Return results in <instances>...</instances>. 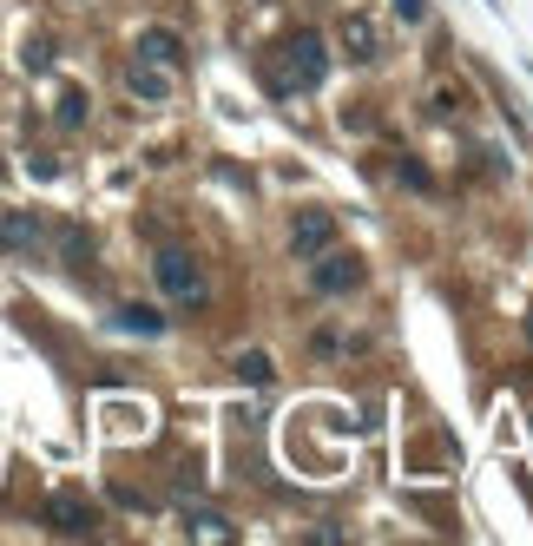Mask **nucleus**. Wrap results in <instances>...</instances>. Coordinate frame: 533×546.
<instances>
[{
	"mask_svg": "<svg viewBox=\"0 0 533 546\" xmlns=\"http://www.w3.org/2000/svg\"><path fill=\"white\" fill-rule=\"evenodd\" d=\"M86 112H93V106H86V93H79V86H66L60 106H53V119H60V125H86Z\"/></svg>",
	"mask_w": 533,
	"mask_h": 546,
	"instance_id": "obj_10",
	"label": "nucleus"
},
{
	"mask_svg": "<svg viewBox=\"0 0 533 546\" xmlns=\"http://www.w3.org/2000/svg\"><path fill=\"white\" fill-rule=\"evenodd\" d=\"M119 329H139V336H158V329H165V316H158V310H119Z\"/></svg>",
	"mask_w": 533,
	"mask_h": 546,
	"instance_id": "obj_12",
	"label": "nucleus"
},
{
	"mask_svg": "<svg viewBox=\"0 0 533 546\" xmlns=\"http://www.w3.org/2000/svg\"><path fill=\"white\" fill-rule=\"evenodd\" d=\"M20 60H27V73H47V66H53V40H47V33H33Z\"/></svg>",
	"mask_w": 533,
	"mask_h": 546,
	"instance_id": "obj_13",
	"label": "nucleus"
},
{
	"mask_svg": "<svg viewBox=\"0 0 533 546\" xmlns=\"http://www.w3.org/2000/svg\"><path fill=\"white\" fill-rule=\"evenodd\" d=\"M310 349H316V356H323V362H330L336 349H343V336H336V329H316V343H310Z\"/></svg>",
	"mask_w": 533,
	"mask_h": 546,
	"instance_id": "obj_17",
	"label": "nucleus"
},
{
	"mask_svg": "<svg viewBox=\"0 0 533 546\" xmlns=\"http://www.w3.org/2000/svg\"><path fill=\"white\" fill-rule=\"evenodd\" d=\"M336 244V211H323V204H303L297 218H290V257H323V250Z\"/></svg>",
	"mask_w": 533,
	"mask_h": 546,
	"instance_id": "obj_3",
	"label": "nucleus"
},
{
	"mask_svg": "<svg viewBox=\"0 0 533 546\" xmlns=\"http://www.w3.org/2000/svg\"><path fill=\"white\" fill-rule=\"evenodd\" d=\"M362 283V257L356 250H323V257H310V290L316 297H349Z\"/></svg>",
	"mask_w": 533,
	"mask_h": 546,
	"instance_id": "obj_2",
	"label": "nucleus"
},
{
	"mask_svg": "<svg viewBox=\"0 0 533 546\" xmlns=\"http://www.w3.org/2000/svg\"><path fill=\"white\" fill-rule=\"evenodd\" d=\"M402 7V20H422V0H395Z\"/></svg>",
	"mask_w": 533,
	"mask_h": 546,
	"instance_id": "obj_18",
	"label": "nucleus"
},
{
	"mask_svg": "<svg viewBox=\"0 0 533 546\" xmlns=\"http://www.w3.org/2000/svg\"><path fill=\"white\" fill-rule=\"evenodd\" d=\"M139 60H152V66H185V40H178L172 27H145L139 33Z\"/></svg>",
	"mask_w": 533,
	"mask_h": 546,
	"instance_id": "obj_6",
	"label": "nucleus"
},
{
	"mask_svg": "<svg viewBox=\"0 0 533 546\" xmlns=\"http://www.w3.org/2000/svg\"><path fill=\"white\" fill-rule=\"evenodd\" d=\"M185 527L198 533V540H231V520H218V514H191Z\"/></svg>",
	"mask_w": 533,
	"mask_h": 546,
	"instance_id": "obj_15",
	"label": "nucleus"
},
{
	"mask_svg": "<svg viewBox=\"0 0 533 546\" xmlns=\"http://www.w3.org/2000/svg\"><path fill=\"white\" fill-rule=\"evenodd\" d=\"M40 244V218L33 211H0V250H33Z\"/></svg>",
	"mask_w": 533,
	"mask_h": 546,
	"instance_id": "obj_8",
	"label": "nucleus"
},
{
	"mask_svg": "<svg viewBox=\"0 0 533 546\" xmlns=\"http://www.w3.org/2000/svg\"><path fill=\"white\" fill-rule=\"evenodd\" d=\"M126 86H132V99H145V106H158V99H172V79H165V66H152V60H132Z\"/></svg>",
	"mask_w": 533,
	"mask_h": 546,
	"instance_id": "obj_7",
	"label": "nucleus"
},
{
	"mask_svg": "<svg viewBox=\"0 0 533 546\" xmlns=\"http://www.w3.org/2000/svg\"><path fill=\"white\" fill-rule=\"evenodd\" d=\"M237 375L264 389V382H270V356H264V349H244V356H237Z\"/></svg>",
	"mask_w": 533,
	"mask_h": 546,
	"instance_id": "obj_11",
	"label": "nucleus"
},
{
	"mask_svg": "<svg viewBox=\"0 0 533 546\" xmlns=\"http://www.w3.org/2000/svg\"><path fill=\"white\" fill-rule=\"evenodd\" d=\"M382 53V40H376V27H369V20H349V60L356 66H369Z\"/></svg>",
	"mask_w": 533,
	"mask_h": 546,
	"instance_id": "obj_9",
	"label": "nucleus"
},
{
	"mask_svg": "<svg viewBox=\"0 0 533 546\" xmlns=\"http://www.w3.org/2000/svg\"><path fill=\"white\" fill-rule=\"evenodd\" d=\"M47 520H53V527H60V533H93V500H86V494H53L47 500Z\"/></svg>",
	"mask_w": 533,
	"mask_h": 546,
	"instance_id": "obj_5",
	"label": "nucleus"
},
{
	"mask_svg": "<svg viewBox=\"0 0 533 546\" xmlns=\"http://www.w3.org/2000/svg\"><path fill=\"white\" fill-rule=\"evenodd\" d=\"M395 178H402L408 191H435V178H428V165H422V158H402V165H395Z\"/></svg>",
	"mask_w": 533,
	"mask_h": 546,
	"instance_id": "obj_14",
	"label": "nucleus"
},
{
	"mask_svg": "<svg viewBox=\"0 0 533 546\" xmlns=\"http://www.w3.org/2000/svg\"><path fill=\"white\" fill-rule=\"evenodd\" d=\"M152 277H158V290H165L172 303H204V277H198V264H191V250L165 244L152 257Z\"/></svg>",
	"mask_w": 533,
	"mask_h": 546,
	"instance_id": "obj_1",
	"label": "nucleus"
},
{
	"mask_svg": "<svg viewBox=\"0 0 533 546\" xmlns=\"http://www.w3.org/2000/svg\"><path fill=\"white\" fill-rule=\"evenodd\" d=\"M66 264H93V237L86 231H66Z\"/></svg>",
	"mask_w": 533,
	"mask_h": 546,
	"instance_id": "obj_16",
	"label": "nucleus"
},
{
	"mask_svg": "<svg viewBox=\"0 0 533 546\" xmlns=\"http://www.w3.org/2000/svg\"><path fill=\"white\" fill-rule=\"evenodd\" d=\"M290 60H297V86H323V73H330V53H323V33H290Z\"/></svg>",
	"mask_w": 533,
	"mask_h": 546,
	"instance_id": "obj_4",
	"label": "nucleus"
}]
</instances>
